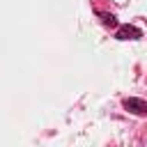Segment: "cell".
Wrapping results in <instances>:
<instances>
[{"mask_svg":"<svg viewBox=\"0 0 147 147\" xmlns=\"http://www.w3.org/2000/svg\"><path fill=\"white\" fill-rule=\"evenodd\" d=\"M124 108L133 115H147V101H140V99H126Z\"/></svg>","mask_w":147,"mask_h":147,"instance_id":"1","label":"cell"},{"mask_svg":"<svg viewBox=\"0 0 147 147\" xmlns=\"http://www.w3.org/2000/svg\"><path fill=\"white\" fill-rule=\"evenodd\" d=\"M138 37H140V30L133 25H122L117 30V39H138Z\"/></svg>","mask_w":147,"mask_h":147,"instance_id":"2","label":"cell"},{"mask_svg":"<svg viewBox=\"0 0 147 147\" xmlns=\"http://www.w3.org/2000/svg\"><path fill=\"white\" fill-rule=\"evenodd\" d=\"M101 16H103V23H106V25H115V23H117L115 16H108V14H101Z\"/></svg>","mask_w":147,"mask_h":147,"instance_id":"3","label":"cell"}]
</instances>
